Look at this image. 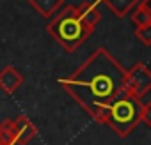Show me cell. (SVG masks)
Masks as SVG:
<instances>
[{"instance_id":"7","label":"cell","mask_w":151,"mask_h":145,"mask_svg":"<svg viewBox=\"0 0 151 145\" xmlns=\"http://www.w3.org/2000/svg\"><path fill=\"white\" fill-rule=\"evenodd\" d=\"M29 4L43 16V18H52L57 14V11L62 7L64 0H29Z\"/></svg>"},{"instance_id":"5","label":"cell","mask_w":151,"mask_h":145,"mask_svg":"<svg viewBox=\"0 0 151 145\" xmlns=\"http://www.w3.org/2000/svg\"><path fill=\"white\" fill-rule=\"evenodd\" d=\"M13 129H14L16 143H20V145L30 143V141L36 138V134H37L36 126L30 122V119H29L27 115H20L16 120H13Z\"/></svg>"},{"instance_id":"11","label":"cell","mask_w":151,"mask_h":145,"mask_svg":"<svg viewBox=\"0 0 151 145\" xmlns=\"http://www.w3.org/2000/svg\"><path fill=\"white\" fill-rule=\"evenodd\" d=\"M135 37L142 41V44L146 46H151V25H146V27H140V28H135Z\"/></svg>"},{"instance_id":"3","label":"cell","mask_w":151,"mask_h":145,"mask_svg":"<svg viewBox=\"0 0 151 145\" xmlns=\"http://www.w3.org/2000/svg\"><path fill=\"white\" fill-rule=\"evenodd\" d=\"M96 122L107 124L117 136L126 138L140 124V106L137 101L121 96L101 112Z\"/></svg>"},{"instance_id":"9","label":"cell","mask_w":151,"mask_h":145,"mask_svg":"<svg viewBox=\"0 0 151 145\" xmlns=\"http://www.w3.org/2000/svg\"><path fill=\"white\" fill-rule=\"evenodd\" d=\"M100 2L109 7V11H112L117 18H123L139 4V0H100Z\"/></svg>"},{"instance_id":"8","label":"cell","mask_w":151,"mask_h":145,"mask_svg":"<svg viewBox=\"0 0 151 145\" xmlns=\"http://www.w3.org/2000/svg\"><path fill=\"white\" fill-rule=\"evenodd\" d=\"M132 21L135 23L137 28L151 25V9H149V0L139 2L133 9H132Z\"/></svg>"},{"instance_id":"6","label":"cell","mask_w":151,"mask_h":145,"mask_svg":"<svg viewBox=\"0 0 151 145\" xmlns=\"http://www.w3.org/2000/svg\"><path fill=\"white\" fill-rule=\"evenodd\" d=\"M22 83H23V76L16 71V67L7 65L0 71V89L6 94H14Z\"/></svg>"},{"instance_id":"4","label":"cell","mask_w":151,"mask_h":145,"mask_svg":"<svg viewBox=\"0 0 151 145\" xmlns=\"http://www.w3.org/2000/svg\"><path fill=\"white\" fill-rule=\"evenodd\" d=\"M151 92V72L146 64L137 62L133 67L124 71L123 78V96L133 101Z\"/></svg>"},{"instance_id":"10","label":"cell","mask_w":151,"mask_h":145,"mask_svg":"<svg viewBox=\"0 0 151 145\" xmlns=\"http://www.w3.org/2000/svg\"><path fill=\"white\" fill-rule=\"evenodd\" d=\"M14 129H13V120H4L0 124V145H14Z\"/></svg>"},{"instance_id":"2","label":"cell","mask_w":151,"mask_h":145,"mask_svg":"<svg viewBox=\"0 0 151 145\" xmlns=\"http://www.w3.org/2000/svg\"><path fill=\"white\" fill-rule=\"evenodd\" d=\"M100 21L101 13L96 2H86L82 6H66L64 11L52 18L46 30L68 53H73L87 41Z\"/></svg>"},{"instance_id":"1","label":"cell","mask_w":151,"mask_h":145,"mask_svg":"<svg viewBox=\"0 0 151 145\" xmlns=\"http://www.w3.org/2000/svg\"><path fill=\"white\" fill-rule=\"evenodd\" d=\"M124 71L116 57L100 46L59 83L82 110L98 120L101 112L123 96Z\"/></svg>"}]
</instances>
